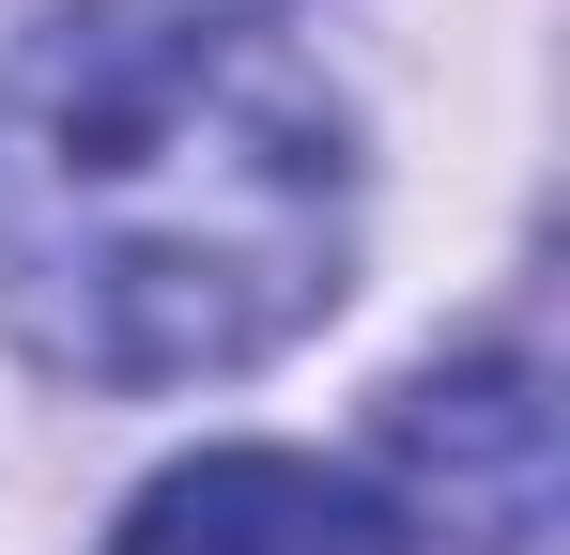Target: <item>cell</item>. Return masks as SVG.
<instances>
[{
    "label": "cell",
    "instance_id": "obj_2",
    "mask_svg": "<svg viewBox=\"0 0 570 555\" xmlns=\"http://www.w3.org/2000/svg\"><path fill=\"white\" fill-rule=\"evenodd\" d=\"M108 555H401V509L293 448H200L124 509Z\"/></svg>",
    "mask_w": 570,
    "mask_h": 555
},
{
    "label": "cell",
    "instance_id": "obj_1",
    "mask_svg": "<svg viewBox=\"0 0 570 555\" xmlns=\"http://www.w3.org/2000/svg\"><path fill=\"white\" fill-rule=\"evenodd\" d=\"M355 263V124L278 31L47 0L0 31V324L62 386H200L308 340Z\"/></svg>",
    "mask_w": 570,
    "mask_h": 555
}]
</instances>
